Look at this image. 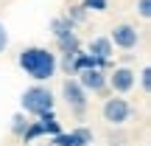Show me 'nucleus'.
Masks as SVG:
<instances>
[{
    "mask_svg": "<svg viewBox=\"0 0 151 146\" xmlns=\"http://www.w3.org/2000/svg\"><path fill=\"white\" fill-rule=\"evenodd\" d=\"M137 14H140L143 20H148L151 17V0H137Z\"/></svg>",
    "mask_w": 151,
    "mask_h": 146,
    "instance_id": "17",
    "label": "nucleus"
},
{
    "mask_svg": "<svg viewBox=\"0 0 151 146\" xmlns=\"http://www.w3.org/2000/svg\"><path fill=\"white\" fill-rule=\"evenodd\" d=\"M56 48H59V54H76V51L81 48V42H78L76 34H67V37H59V39H56Z\"/></svg>",
    "mask_w": 151,
    "mask_h": 146,
    "instance_id": "12",
    "label": "nucleus"
},
{
    "mask_svg": "<svg viewBox=\"0 0 151 146\" xmlns=\"http://www.w3.org/2000/svg\"><path fill=\"white\" fill-rule=\"evenodd\" d=\"M81 6H84V9L87 11H106V0H84V3H81Z\"/></svg>",
    "mask_w": 151,
    "mask_h": 146,
    "instance_id": "15",
    "label": "nucleus"
},
{
    "mask_svg": "<svg viewBox=\"0 0 151 146\" xmlns=\"http://www.w3.org/2000/svg\"><path fill=\"white\" fill-rule=\"evenodd\" d=\"M37 124H39V132H42V135H50V138H53V135H59V132H62V124L56 121V115H53V113L39 115Z\"/></svg>",
    "mask_w": 151,
    "mask_h": 146,
    "instance_id": "10",
    "label": "nucleus"
},
{
    "mask_svg": "<svg viewBox=\"0 0 151 146\" xmlns=\"http://www.w3.org/2000/svg\"><path fill=\"white\" fill-rule=\"evenodd\" d=\"M65 17H67L70 23H73V25H78V23H84V20H87V9H84L81 3H78V6H70Z\"/></svg>",
    "mask_w": 151,
    "mask_h": 146,
    "instance_id": "13",
    "label": "nucleus"
},
{
    "mask_svg": "<svg viewBox=\"0 0 151 146\" xmlns=\"http://www.w3.org/2000/svg\"><path fill=\"white\" fill-rule=\"evenodd\" d=\"M62 96H65V101H67V107H70V113L73 115H84L87 113V101H90V93L84 90V87L78 84V79H65V84H62Z\"/></svg>",
    "mask_w": 151,
    "mask_h": 146,
    "instance_id": "3",
    "label": "nucleus"
},
{
    "mask_svg": "<svg viewBox=\"0 0 151 146\" xmlns=\"http://www.w3.org/2000/svg\"><path fill=\"white\" fill-rule=\"evenodd\" d=\"M37 146H50V143H37Z\"/></svg>",
    "mask_w": 151,
    "mask_h": 146,
    "instance_id": "19",
    "label": "nucleus"
},
{
    "mask_svg": "<svg viewBox=\"0 0 151 146\" xmlns=\"http://www.w3.org/2000/svg\"><path fill=\"white\" fill-rule=\"evenodd\" d=\"M17 65L25 70V76H31L34 81H50L53 73L59 70V56L48 48H39V45H31V48H22L20 56H17Z\"/></svg>",
    "mask_w": 151,
    "mask_h": 146,
    "instance_id": "1",
    "label": "nucleus"
},
{
    "mask_svg": "<svg viewBox=\"0 0 151 146\" xmlns=\"http://www.w3.org/2000/svg\"><path fill=\"white\" fill-rule=\"evenodd\" d=\"M101 113H104V121H109L112 126H120V124H126V121L132 118V104L126 101V98H106L104 101V107H101Z\"/></svg>",
    "mask_w": 151,
    "mask_h": 146,
    "instance_id": "4",
    "label": "nucleus"
},
{
    "mask_svg": "<svg viewBox=\"0 0 151 146\" xmlns=\"http://www.w3.org/2000/svg\"><path fill=\"white\" fill-rule=\"evenodd\" d=\"M6 48H9V31H6V25L0 23V54H3Z\"/></svg>",
    "mask_w": 151,
    "mask_h": 146,
    "instance_id": "18",
    "label": "nucleus"
},
{
    "mask_svg": "<svg viewBox=\"0 0 151 146\" xmlns=\"http://www.w3.org/2000/svg\"><path fill=\"white\" fill-rule=\"evenodd\" d=\"M95 135L87 126H76L73 132H59L50 138V146H92Z\"/></svg>",
    "mask_w": 151,
    "mask_h": 146,
    "instance_id": "8",
    "label": "nucleus"
},
{
    "mask_svg": "<svg viewBox=\"0 0 151 146\" xmlns=\"http://www.w3.org/2000/svg\"><path fill=\"white\" fill-rule=\"evenodd\" d=\"M106 84H109V90L112 93H129L132 87L137 84V73L132 70V68H126V65H120V68H115L112 73H106Z\"/></svg>",
    "mask_w": 151,
    "mask_h": 146,
    "instance_id": "7",
    "label": "nucleus"
},
{
    "mask_svg": "<svg viewBox=\"0 0 151 146\" xmlns=\"http://www.w3.org/2000/svg\"><path fill=\"white\" fill-rule=\"evenodd\" d=\"M28 129V118H25V113H17L14 118H11V132H14L17 138H22V132Z\"/></svg>",
    "mask_w": 151,
    "mask_h": 146,
    "instance_id": "14",
    "label": "nucleus"
},
{
    "mask_svg": "<svg viewBox=\"0 0 151 146\" xmlns=\"http://www.w3.org/2000/svg\"><path fill=\"white\" fill-rule=\"evenodd\" d=\"M109 42H112L115 48L134 51L137 45H140V31H137L132 23H120V25L112 28V34H109Z\"/></svg>",
    "mask_w": 151,
    "mask_h": 146,
    "instance_id": "6",
    "label": "nucleus"
},
{
    "mask_svg": "<svg viewBox=\"0 0 151 146\" xmlns=\"http://www.w3.org/2000/svg\"><path fill=\"white\" fill-rule=\"evenodd\" d=\"M50 34H53V39L67 37V34H76V25L67 20L65 14H62V17H53V20H50Z\"/></svg>",
    "mask_w": 151,
    "mask_h": 146,
    "instance_id": "11",
    "label": "nucleus"
},
{
    "mask_svg": "<svg viewBox=\"0 0 151 146\" xmlns=\"http://www.w3.org/2000/svg\"><path fill=\"white\" fill-rule=\"evenodd\" d=\"M78 84L84 87L87 93H98V96H106L109 93V84H106V70L101 68H87V70H78L76 73Z\"/></svg>",
    "mask_w": 151,
    "mask_h": 146,
    "instance_id": "5",
    "label": "nucleus"
},
{
    "mask_svg": "<svg viewBox=\"0 0 151 146\" xmlns=\"http://www.w3.org/2000/svg\"><path fill=\"white\" fill-rule=\"evenodd\" d=\"M20 104H22V113H25V115H34V118H39V115H45V113H53L56 98H53V93H50L48 87L34 84V87H28V90L22 93Z\"/></svg>",
    "mask_w": 151,
    "mask_h": 146,
    "instance_id": "2",
    "label": "nucleus"
},
{
    "mask_svg": "<svg viewBox=\"0 0 151 146\" xmlns=\"http://www.w3.org/2000/svg\"><path fill=\"white\" fill-rule=\"evenodd\" d=\"M140 87H143V93L151 90V68H143L140 70Z\"/></svg>",
    "mask_w": 151,
    "mask_h": 146,
    "instance_id": "16",
    "label": "nucleus"
},
{
    "mask_svg": "<svg viewBox=\"0 0 151 146\" xmlns=\"http://www.w3.org/2000/svg\"><path fill=\"white\" fill-rule=\"evenodd\" d=\"M87 51H90L92 56H98V59H112L115 56V45L109 42V37H95Z\"/></svg>",
    "mask_w": 151,
    "mask_h": 146,
    "instance_id": "9",
    "label": "nucleus"
}]
</instances>
